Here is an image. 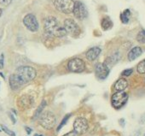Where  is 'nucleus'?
I'll use <instances>...</instances> for the list:
<instances>
[{
  "label": "nucleus",
  "instance_id": "9",
  "mask_svg": "<svg viewBox=\"0 0 145 136\" xmlns=\"http://www.w3.org/2000/svg\"><path fill=\"white\" fill-rule=\"evenodd\" d=\"M88 121L84 118V117H78L74 123V130L79 133V134H83L88 130Z\"/></svg>",
  "mask_w": 145,
  "mask_h": 136
},
{
  "label": "nucleus",
  "instance_id": "26",
  "mask_svg": "<svg viewBox=\"0 0 145 136\" xmlns=\"http://www.w3.org/2000/svg\"><path fill=\"white\" fill-rule=\"evenodd\" d=\"M11 2H12V0H0V4L5 5V6L9 5Z\"/></svg>",
  "mask_w": 145,
  "mask_h": 136
},
{
  "label": "nucleus",
  "instance_id": "20",
  "mask_svg": "<svg viewBox=\"0 0 145 136\" xmlns=\"http://www.w3.org/2000/svg\"><path fill=\"white\" fill-rule=\"evenodd\" d=\"M137 70L139 74H142V75L145 74V59L141 61L138 63V65L137 67Z\"/></svg>",
  "mask_w": 145,
  "mask_h": 136
},
{
  "label": "nucleus",
  "instance_id": "25",
  "mask_svg": "<svg viewBox=\"0 0 145 136\" xmlns=\"http://www.w3.org/2000/svg\"><path fill=\"white\" fill-rule=\"evenodd\" d=\"M131 74H132V70H131V69H128V70H124V71L122 72V74H121V75H122L123 76L127 77V76H130Z\"/></svg>",
  "mask_w": 145,
  "mask_h": 136
},
{
  "label": "nucleus",
  "instance_id": "5",
  "mask_svg": "<svg viewBox=\"0 0 145 136\" xmlns=\"http://www.w3.org/2000/svg\"><path fill=\"white\" fill-rule=\"evenodd\" d=\"M127 100H128V94L124 91L116 92L115 93L113 94L111 99L112 105L115 109H120L122 106L125 104Z\"/></svg>",
  "mask_w": 145,
  "mask_h": 136
},
{
  "label": "nucleus",
  "instance_id": "29",
  "mask_svg": "<svg viewBox=\"0 0 145 136\" xmlns=\"http://www.w3.org/2000/svg\"><path fill=\"white\" fill-rule=\"evenodd\" d=\"M9 116H10V119L12 120V122H13V123L15 124V123L16 122V118L14 117V116H13V115H12L11 113H9Z\"/></svg>",
  "mask_w": 145,
  "mask_h": 136
},
{
  "label": "nucleus",
  "instance_id": "12",
  "mask_svg": "<svg viewBox=\"0 0 145 136\" xmlns=\"http://www.w3.org/2000/svg\"><path fill=\"white\" fill-rule=\"evenodd\" d=\"M33 99L29 95H23L18 99V105L22 109H28L33 105Z\"/></svg>",
  "mask_w": 145,
  "mask_h": 136
},
{
  "label": "nucleus",
  "instance_id": "8",
  "mask_svg": "<svg viewBox=\"0 0 145 136\" xmlns=\"http://www.w3.org/2000/svg\"><path fill=\"white\" fill-rule=\"evenodd\" d=\"M23 23L26 28L31 32H36L39 29V22L35 16L33 14L27 15L23 19Z\"/></svg>",
  "mask_w": 145,
  "mask_h": 136
},
{
  "label": "nucleus",
  "instance_id": "24",
  "mask_svg": "<svg viewBox=\"0 0 145 136\" xmlns=\"http://www.w3.org/2000/svg\"><path fill=\"white\" fill-rule=\"evenodd\" d=\"M70 116H71L70 114H67V116H66L63 118V120L61 121V124H60V125H59V127H57V131H59V130H60V129H61V127H63V126H64L66 123H67V122L68 118L70 117Z\"/></svg>",
  "mask_w": 145,
  "mask_h": 136
},
{
  "label": "nucleus",
  "instance_id": "11",
  "mask_svg": "<svg viewBox=\"0 0 145 136\" xmlns=\"http://www.w3.org/2000/svg\"><path fill=\"white\" fill-rule=\"evenodd\" d=\"M95 72L97 78L104 80L109 74V68L106 63H97L95 68Z\"/></svg>",
  "mask_w": 145,
  "mask_h": 136
},
{
  "label": "nucleus",
  "instance_id": "6",
  "mask_svg": "<svg viewBox=\"0 0 145 136\" xmlns=\"http://www.w3.org/2000/svg\"><path fill=\"white\" fill-rule=\"evenodd\" d=\"M67 68L71 72L80 73L86 70V63L80 58H72L68 62Z\"/></svg>",
  "mask_w": 145,
  "mask_h": 136
},
{
  "label": "nucleus",
  "instance_id": "19",
  "mask_svg": "<svg viewBox=\"0 0 145 136\" xmlns=\"http://www.w3.org/2000/svg\"><path fill=\"white\" fill-rule=\"evenodd\" d=\"M131 16V12L129 10H125L121 15H120V19L123 23H127L129 22V17Z\"/></svg>",
  "mask_w": 145,
  "mask_h": 136
},
{
  "label": "nucleus",
  "instance_id": "10",
  "mask_svg": "<svg viewBox=\"0 0 145 136\" xmlns=\"http://www.w3.org/2000/svg\"><path fill=\"white\" fill-rule=\"evenodd\" d=\"M72 13H74V16L78 18L79 20H84L87 17V11L85 5L81 2H79V1L75 2Z\"/></svg>",
  "mask_w": 145,
  "mask_h": 136
},
{
  "label": "nucleus",
  "instance_id": "17",
  "mask_svg": "<svg viewBox=\"0 0 145 136\" xmlns=\"http://www.w3.org/2000/svg\"><path fill=\"white\" fill-rule=\"evenodd\" d=\"M45 106H46V101H45V100H43V101L41 102V104H39V108L36 110L34 115H33V120H35V119H37V118L39 117V116L41 115V113H42V111L44 110V109L45 108Z\"/></svg>",
  "mask_w": 145,
  "mask_h": 136
},
{
  "label": "nucleus",
  "instance_id": "2",
  "mask_svg": "<svg viewBox=\"0 0 145 136\" xmlns=\"http://www.w3.org/2000/svg\"><path fill=\"white\" fill-rule=\"evenodd\" d=\"M15 74L19 77L22 82L25 85L26 83L33 81L36 77V70L30 66H22L16 70Z\"/></svg>",
  "mask_w": 145,
  "mask_h": 136
},
{
  "label": "nucleus",
  "instance_id": "14",
  "mask_svg": "<svg viewBox=\"0 0 145 136\" xmlns=\"http://www.w3.org/2000/svg\"><path fill=\"white\" fill-rule=\"evenodd\" d=\"M101 53V49L99 47H93L86 52V58L89 61L96 60Z\"/></svg>",
  "mask_w": 145,
  "mask_h": 136
},
{
  "label": "nucleus",
  "instance_id": "23",
  "mask_svg": "<svg viewBox=\"0 0 145 136\" xmlns=\"http://www.w3.org/2000/svg\"><path fill=\"white\" fill-rule=\"evenodd\" d=\"M1 127H2L3 131H4L5 133H6L8 135H10V136H16V133H15L13 131L10 130V129H9L7 127H5V125H2V126H1Z\"/></svg>",
  "mask_w": 145,
  "mask_h": 136
},
{
  "label": "nucleus",
  "instance_id": "3",
  "mask_svg": "<svg viewBox=\"0 0 145 136\" xmlns=\"http://www.w3.org/2000/svg\"><path fill=\"white\" fill-rule=\"evenodd\" d=\"M39 124L45 129H51L54 127L56 122L55 115L50 111L43 112L39 117Z\"/></svg>",
  "mask_w": 145,
  "mask_h": 136
},
{
  "label": "nucleus",
  "instance_id": "4",
  "mask_svg": "<svg viewBox=\"0 0 145 136\" xmlns=\"http://www.w3.org/2000/svg\"><path fill=\"white\" fill-rule=\"evenodd\" d=\"M74 4L72 0H55L54 5L56 9L62 13L70 14L74 11Z\"/></svg>",
  "mask_w": 145,
  "mask_h": 136
},
{
  "label": "nucleus",
  "instance_id": "35",
  "mask_svg": "<svg viewBox=\"0 0 145 136\" xmlns=\"http://www.w3.org/2000/svg\"><path fill=\"white\" fill-rule=\"evenodd\" d=\"M0 131H1V130H0Z\"/></svg>",
  "mask_w": 145,
  "mask_h": 136
},
{
  "label": "nucleus",
  "instance_id": "21",
  "mask_svg": "<svg viewBox=\"0 0 145 136\" xmlns=\"http://www.w3.org/2000/svg\"><path fill=\"white\" fill-rule=\"evenodd\" d=\"M137 40L142 44L145 43V31L144 30H142L138 33V34L137 36Z\"/></svg>",
  "mask_w": 145,
  "mask_h": 136
},
{
  "label": "nucleus",
  "instance_id": "31",
  "mask_svg": "<svg viewBox=\"0 0 145 136\" xmlns=\"http://www.w3.org/2000/svg\"><path fill=\"white\" fill-rule=\"evenodd\" d=\"M2 12H3V11H2V10L0 9V16H1V15H2Z\"/></svg>",
  "mask_w": 145,
  "mask_h": 136
},
{
  "label": "nucleus",
  "instance_id": "34",
  "mask_svg": "<svg viewBox=\"0 0 145 136\" xmlns=\"http://www.w3.org/2000/svg\"><path fill=\"white\" fill-rule=\"evenodd\" d=\"M144 136H145V134H144Z\"/></svg>",
  "mask_w": 145,
  "mask_h": 136
},
{
  "label": "nucleus",
  "instance_id": "18",
  "mask_svg": "<svg viewBox=\"0 0 145 136\" xmlns=\"http://www.w3.org/2000/svg\"><path fill=\"white\" fill-rule=\"evenodd\" d=\"M113 26V23L111 22V20L108 17H105L102 20V28L104 30H108L109 28H111Z\"/></svg>",
  "mask_w": 145,
  "mask_h": 136
},
{
  "label": "nucleus",
  "instance_id": "22",
  "mask_svg": "<svg viewBox=\"0 0 145 136\" xmlns=\"http://www.w3.org/2000/svg\"><path fill=\"white\" fill-rule=\"evenodd\" d=\"M120 57V54L117 52V53H115L114 55H113L112 57H110L108 58V61H110L111 63H114V62H116L119 61Z\"/></svg>",
  "mask_w": 145,
  "mask_h": 136
},
{
  "label": "nucleus",
  "instance_id": "13",
  "mask_svg": "<svg viewBox=\"0 0 145 136\" xmlns=\"http://www.w3.org/2000/svg\"><path fill=\"white\" fill-rule=\"evenodd\" d=\"M9 81H10V86L11 89H13V90H17L24 85L16 74L11 75L10 76Z\"/></svg>",
  "mask_w": 145,
  "mask_h": 136
},
{
  "label": "nucleus",
  "instance_id": "7",
  "mask_svg": "<svg viewBox=\"0 0 145 136\" xmlns=\"http://www.w3.org/2000/svg\"><path fill=\"white\" fill-rule=\"evenodd\" d=\"M64 28L67 34L72 36H78L80 34V28L78 24L72 19H66L64 21Z\"/></svg>",
  "mask_w": 145,
  "mask_h": 136
},
{
  "label": "nucleus",
  "instance_id": "28",
  "mask_svg": "<svg viewBox=\"0 0 145 136\" xmlns=\"http://www.w3.org/2000/svg\"><path fill=\"white\" fill-rule=\"evenodd\" d=\"M63 136H79V133H77L75 131H74V132H69Z\"/></svg>",
  "mask_w": 145,
  "mask_h": 136
},
{
  "label": "nucleus",
  "instance_id": "32",
  "mask_svg": "<svg viewBox=\"0 0 145 136\" xmlns=\"http://www.w3.org/2000/svg\"><path fill=\"white\" fill-rule=\"evenodd\" d=\"M34 136H39V134H34Z\"/></svg>",
  "mask_w": 145,
  "mask_h": 136
},
{
  "label": "nucleus",
  "instance_id": "27",
  "mask_svg": "<svg viewBox=\"0 0 145 136\" xmlns=\"http://www.w3.org/2000/svg\"><path fill=\"white\" fill-rule=\"evenodd\" d=\"M4 58H5L4 54H2L1 56H0V69L1 70L4 68Z\"/></svg>",
  "mask_w": 145,
  "mask_h": 136
},
{
  "label": "nucleus",
  "instance_id": "33",
  "mask_svg": "<svg viewBox=\"0 0 145 136\" xmlns=\"http://www.w3.org/2000/svg\"><path fill=\"white\" fill-rule=\"evenodd\" d=\"M39 136H42V135H39Z\"/></svg>",
  "mask_w": 145,
  "mask_h": 136
},
{
  "label": "nucleus",
  "instance_id": "16",
  "mask_svg": "<svg viewBox=\"0 0 145 136\" xmlns=\"http://www.w3.org/2000/svg\"><path fill=\"white\" fill-rule=\"evenodd\" d=\"M127 87H128V81L124 78H120L115 82L114 87L115 91L120 92V91H124Z\"/></svg>",
  "mask_w": 145,
  "mask_h": 136
},
{
  "label": "nucleus",
  "instance_id": "1",
  "mask_svg": "<svg viewBox=\"0 0 145 136\" xmlns=\"http://www.w3.org/2000/svg\"><path fill=\"white\" fill-rule=\"evenodd\" d=\"M44 31L50 36H55L58 38L64 37L67 34V31L64 27H61L56 18L54 16H50L44 21Z\"/></svg>",
  "mask_w": 145,
  "mask_h": 136
},
{
  "label": "nucleus",
  "instance_id": "30",
  "mask_svg": "<svg viewBox=\"0 0 145 136\" xmlns=\"http://www.w3.org/2000/svg\"><path fill=\"white\" fill-rule=\"evenodd\" d=\"M25 129H26V131H27V133L28 134L32 133V129H31L30 127H25Z\"/></svg>",
  "mask_w": 145,
  "mask_h": 136
},
{
  "label": "nucleus",
  "instance_id": "15",
  "mask_svg": "<svg viewBox=\"0 0 145 136\" xmlns=\"http://www.w3.org/2000/svg\"><path fill=\"white\" fill-rule=\"evenodd\" d=\"M142 53V50L141 47H138V46H136L134 48H132L129 53H128V60L129 61H134L135 59H137L138 57H140Z\"/></svg>",
  "mask_w": 145,
  "mask_h": 136
}]
</instances>
